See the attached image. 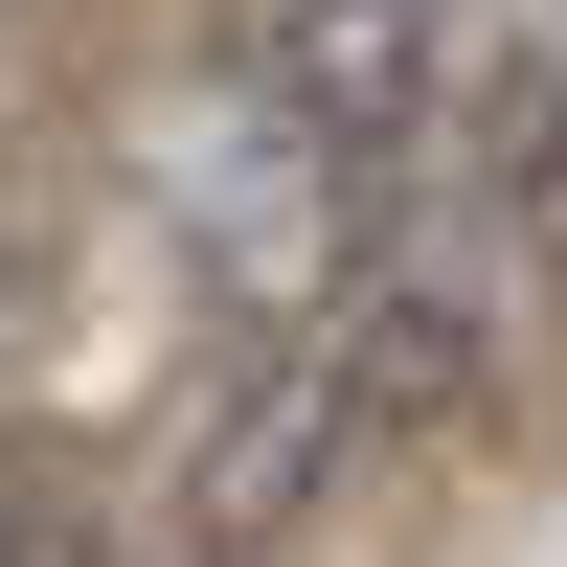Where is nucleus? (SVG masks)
I'll use <instances>...</instances> for the list:
<instances>
[{"label": "nucleus", "mask_w": 567, "mask_h": 567, "mask_svg": "<svg viewBox=\"0 0 567 567\" xmlns=\"http://www.w3.org/2000/svg\"><path fill=\"white\" fill-rule=\"evenodd\" d=\"M454 69H477V23L454 0H250L227 23V91H250L272 136H318L341 182H409L454 136Z\"/></svg>", "instance_id": "1"}, {"label": "nucleus", "mask_w": 567, "mask_h": 567, "mask_svg": "<svg viewBox=\"0 0 567 567\" xmlns=\"http://www.w3.org/2000/svg\"><path fill=\"white\" fill-rule=\"evenodd\" d=\"M318 499H363L341 363H318V318H250V341H227V386L182 409V545H205V567H272Z\"/></svg>", "instance_id": "2"}, {"label": "nucleus", "mask_w": 567, "mask_h": 567, "mask_svg": "<svg viewBox=\"0 0 567 567\" xmlns=\"http://www.w3.org/2000/svg\"><path fill=\"white\" fill-rule=\"evenodd\" d=\"M182 227H205V272L250 318H318L363 272V182L318 159V136H272L250 91H205V114H182Z\"/></svg>", "instance_id": "3"}, {"label": "nucleus", "mask_w": 567, "mask_h": 567, "mask_svg": "<svg viewBox=\"0 0 567 567\" xmlns=\"http://www.w3.org/2000/svg\"><path fill=\"white\" fill-rule=\"evenodd\" d=\"M454 227H477V272H545L567 296V23H523V45H477L454 69Z\"/></svg>", "instance_id": "4"}, {"label": "nucleus", "mask_w": 567, "mask_h": 567, "mask_svg": "<svg viewBox=\"0 0 567 567\" xmlns=\"http://www.w3.org/2000/svg\"><path fill=\"white\" fill-rule=\"evenodd\" d=\"M0 567H69V523H45V477H23V432H0Z\"/></svg>", "instance_id": "5"}, {"label": "nucleus", "mask_w": 567, "mask_h": 567, "mask_svg": "<svg viewBox=\"0 0 567 567\" xmlns=\"http://www.w3.org/2000/svg\"><path fill=\"white\" fill-rule=\"evenodd\" d=\"M545 23H567V0H545Z\"/></svg>", "instance_id": "6"}]
</instances>
